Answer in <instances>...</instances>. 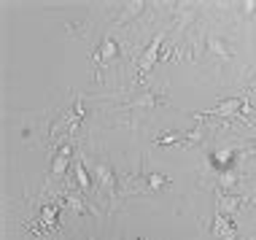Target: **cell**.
Here are the masks:
<instances>
[{"mask_svg": "<svg viewBox=\"0 0 256 240\" xmlns=\"http://www.w3.org/2000/svg\"><path fill=\"white\" fill-rule=\"evenodd\" d=\"M146 184H148L151 189H159V186H168L170 181H168L162 173H151V176H146Z\"/></svg>", "mask_w": 256, "mask_h": 240, "instance_id": "cell-12", "label": "cell"}, {"mask_svg": "<svg viewBox=\"0 0 256 240\" xmlns=\"http://www.w3.org/2000/svg\"><path fill=\"white\" fill-rule=\"evenodd\" d=\"M210 235L216 240H238V230H234L232 218L224 216L221 210L216 208V214H213V227H210Z\"/></svg>", "mask_w": 256, "mask_h": 240, "instance_id": "cell-3", "label": "cell"}, {"mask_svg": "<svg viewBox=\"0 0 256 240\" xmlns=\"http://www.w3.org/2000/svg\"><path fill=\"white\" fill-rule=\"evenodd\" d=\"M205 49L210 57H216L221 65H226L232 60V49H230V44H226L221 36H216V32H208V38H205Z\"/></svg>", "mask_w": 256, "mask_h": 240, "instance_id": "cell-4", "label": "cell"}, {"mask_svg": "<svg viewBox=\"0 0 256 240\" xmlns=\"http://www.w3.org/2000/svg\"><path fill=\"white\" fill-rule=\"evenodd\" d=\"M94 178H98V186L102 192H108L110 197L116 194V173L108 162H98L94 164Z\"/></svg>", "mask_w": 256, "mask_h": 240, "instance_id": "cell-5", "label": "cell"}, {"mask_svg": "<svg viewBox=\"0 0 256 240\" xmlns=\"http://www.w3.org/2000/svg\"><path fill=\"white\" fill-rule=\"evenodd\" d=\"M65 200H68V205H70L73 210H78V214H86V202H84V197H78V194H68Z\"/></svg>", "mask_w": 256, "mask_h": 240, "instance_id": "cell-11", "label": "cell"}, {"mask_svg": "<svg viewBox=\"0 0 256 240\" xmlns=\"http://www.w3.org/2000/svg\"><path fill=\"white\" fill-rule=\"evenodd\" d=\"M73 168H76V181H78V189H81V192H84V194H86V192L92 189V181H89V176H86L84 160H81V156H78V160H76V164H73Z\"/></svg>", "mask_w": 256, "mask_h": 240, "instance_id": "cell-8", "label": "cell"}, {"mask_svg": "<svg viewBox=\"0 0 256 240\" xmlns=\"http://www.w3.org/2000/svg\"><path fill=\"white\" fill-rule=\"evenodd\" d=\"M140 240H143V238H140Z\"/></svg>", "mask_w": 256, "mask_h": 240, "instance_id": "cell-16", "label": "cell"}, {"mask_svg": "<svg viewBox=\"0 0 256 240\" xmlns=\"http://www.w3.org/2000/svg\"><path fill=\"white\" fill-rule=\"evenodd\" d=\"M240 8L243 14H256V0H246V3H240Z\"/></svg>", "mask_w": 256, "mask_h": 240, "instance_id": "cell-14", "label": "cell"}, {"mask_svg": "<svg viewBox=\"0 0 256 240\" xmlns=\"http://www.w3.org/2000/svg\"><path fill=\"white\" fill-rule=\"evenodd\" d=\"M54 214H57V208H54V205H44V210H40V218H44L46 227H54Z\"/></svg>", "mask_w": 256, "mask_h": 240, "instance_id": "cell-13", "label": "cell"}, {"mask_svg": "<svg viewBox=\"0 0 256 240\" xmlns=\"http://www.w3.org/2000/svg\"><path fill=\"white\" fill-rule=\"evenodd\" d=\"M143 8H146V3H143V0H132V3H127V6H124V11L119 14V22H122V24H124V22H130L132 16L143 14Z\"/></svg>", "mask_w": 256, "mask_h": 240, "instance_id": "cell-9", "label": "cell"}, {"mask_svg": "<svg viewBox=\"0 0 256 240\" xmlns=\"http://www.w3.org/2000/svg\"><path fill=\"white\" fill-rule=\"evenodd\" d=\"M162 44H164V32H156V36L151 38V44L146 46V52H143L140 62H138V68H140L143 76L154 70V65L159 62V49H162Z\"/></svg>", "mask_w": 256, "mask_h": 240, "instance_id": "cell-2", "label": "cell"}, {"mask_svg": "<svg viewBox=\"0 0 256 240\" xmlns=\"http://www.w3.org/2000/svg\"><path fill=\"white\" fill-rule=\"evenodd\" d=\"M240 111L248 114V94H246V98L221 100L216 108H210V111H197L194 116H197V119H202V116H221V119H234V116H240Z\"/></svg>", "mask_w": 256, "mask_h": 240, "instance_id": "cell-1", "label": "cell"}, {"mask_svg": "<svg viewBox=\"0 0 256 240\" xmlns=\"http://www.w3.org/2000/svg\"><path fill=\"white\" fill-rule=\"evenodd\" d=\"M159 102H162V98H156V94H151V92H143L138 100L130 102V108H154Z\"/></svg>", "mask_w": 256, "mask_h": 240, "instance_id": "cell-10", "label": "cell"}, {"mask_svg": "<svg viewBox=\"0 0 256 240\" xmlns=\"http://www.w3.org/2000/svg\"><path fill=\"white\" fill-rule=\"evenodd\" d=\"M116 57H119V44H116L114 38H106V40L100 44V52H94V60H98V65H100V68L110 65Z\"/></svg>", "mask_w": 256, "mask_h": 240, "instance_id": "cell-6", "label": "cell"}, {"mask_svg": "<svg viewBox=\"0 0 256 240\" xmlns=\"http://www.w3.org/2000/svg\"><path fill=\"white\" fill-rule=\"evenodd\" d=\"M70 154H73V146H62L57 156H54V164H52V173L54 176H65V168H68V162H70Z\"/></svg>", "mask_w": 256, "mask_h": 240, "instance_id": "cell-7", "label": "cell"}, {"mask_svg": "<svg viewBox=\"0 0 256 240\" xmlns=\"http://www.w3.org/2000/svg\"><path fill=\"white\" fill-rule=\"evenodd\" d=\"M243 154H246V156H251V154L256 156V140H254V143H251V146H248V148H246V152H243Z\"/></svg>", "mask_w": 256, "mask_h": 240, "instance_id": "cell-15", "label": "cell"}]
</instances>
